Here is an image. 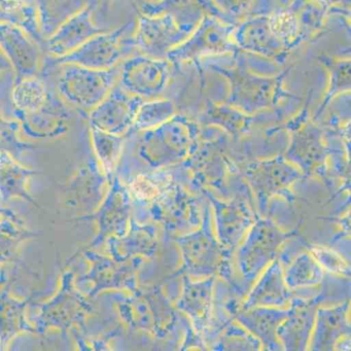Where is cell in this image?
Here are the masks:
<instances>
[{
  "mask_svg": "<svg viewBox=\"0 0 351 351\" xmlns=\"http://www.w3.org/2000/svg\"><path fill=\"white\" fill-rule=\"evenodd\" d=\"M234 62L226 64L209 61L206 66L227 80L229 94L226 104L243 112L254 114L274 108L285 99H297L285 90V80L291 67L274 75H261L252 71L245 53L237 51Z\"/></svg>",
  "mask_w": 351,
  "mask_h": 351,
  "instance_id": "6da1fadb",
  "label": "cell"
},
{
  "mask_svg": "<svg viewBox=\"0 0 351 351\" xmlns=\"http://www.w3.org/2000/svg\"><path fill=\"white\" fill-rule=\"evenodd\" d=\"M104 1H110V0H104Z\"/></svg>",
  "mask_w": 351,
  "mask_h": 351,
  "instance_id": "e575fe53",
  "label": "cell"
},
{
  "mask_svg": "<svg viewBox=\"0 0 351 351\" xmlns=\"http://www.w3.org/2000/svg\"><path fill=\"white\" fill-rule=\"evenodd\" d=\"M128 208V189L123 184L120 176L114 174L110 182V190L97 213L80 219L81 221H97L99 232L88 250H94L110 237H121L124 234Z\"/></svg>",
  "mask_w": 351,
  "mask_h": 351,
  "instance_id": "4fadbf2b",
  "label": "cell"
},
{
  "mask_svg": "<svg viewBox=\"0 0 351 351\" xmlns=\"http://www.w3.org/2000/svg\"><path fill=\"white\" fill-rule=\"evenodd\" d=\"M196 25L178 21L169 13L141 16L132 36L135 49L145 56L165 59L168 53L184 42Z\"/></svg>",
  "mask_w": 351,
  "mask_h": 351,
  "instance_id": "8992f818",
  "label": "cell"
},
{
  "mask_svg": "<svg viewBox=\"0 0 351 351\" xmlns=\"http://www.w3.org/2000/svg\"><path fill=\"white\" fill-rule=\"evenodd\" d=\"M5 217H8V219H14V221H22V219L18 217L17 213H14V211L11 210L10 208H5V207L0 205V219H5Z\"/></svg>",
  "mask_w": 351,
  "mask_h": 351,
  "instance_id": "4dcf8cb0",
  "label": "cell"
},
{
  "mask_svg": "<svg viewBox=\"0 0 351 351\" xmlns=\"http://www.w3.org/2000/svg\"><path fill=\"white\" fill-rule=\"evenodd\" d=\"M158 1H160V0H151V3H158Z\"/></svg>",
  "mask_w": 351,
  "mask_h": 351,
  "instance_id": "836d02e7",
  "label": "cell"
},
{
  "mask_svg": "<svg viewBox=\"0 0 351 351\" xmlns=\"http://www.w3.org/2000/svg\"><path fill=\"white\" fill-rule=\"evenodd\" d=\"M40 172L26 167L11 154L0 152V202L7 204L14 199H22L38 206L28 191V182Z\"/></svg>",
  "mask_w": 351,
  "mask_h": 351,
  "instance_id": "e0dca14e",
  "label": "cell"
},
{
  "mask_svg": "<svg viewBox=\"0 0 351 351\" xmlns=\"http://www.w3.org/2000/svg\"><path fill=\"white\" fill-rule=\"evenodd\" d=\"M0 152H1V151H0Z\"/></svg>",
  "mask_w": 351,
  "mask_h": 351,
  "instance_id": "d590c367",
  "label": "cell"
},
{
  "mask_svg": "<svg viewBox=\"0 0 351 351\" xmlns=\"http://www.w3.org/2000/svg\"><path fill=\"white\" fill-rule=\"evenodd\" d=\"M96 5L97 3L88 5L83 11L67 20L45 40L44 49L51 57L59 58L66 56L94 36L108 32L94 23L93 14Z\"/></svg>",
  "mask_w": 351,
  "mask_h": 351,
  "instance_id": "9a60e30c",
  "label": "cell"
},
{
  "mask_svg": "<svg viewBox=\"0 0 351 351\" xmlns=\"http://www.w3.org/2000/svg\"><path fill=\"white\" fill-rule=\"evenodd\" d=\"M232 38L238 50L262 57L275 64H283L291 55L271 32L268 15L254 16L235 26Z\"/></svg>",
  "mask_w": 351,
  "mask_h": 351,
  "instance_id": "7c38bea8",
  "label": "cell"
},
{
  "mask_svg": "<svg viewBox=\"0 0 351 351\" xmlns=\"http://www.w3.org/2000/svg\"><path fill=\"white\" fill-rule=\"evenodd\" d=\"M38 10L40 32L45 40L50 38L67 20L83 11L95 0H34Z\"/></svg>",
  "mask_w": 351,
  "mask_h": 351,
  "instance_id": "ffe728a7",
  "label": "cell"
},
{
  "mask_svg": "<svg viewBox=\"0 0 351 351\" xmlns=\"http://www.w3.org/2000/svg\"><path fill=\"white\" fill-rule=\"evenodd\" d=\"M38 236L40 234L26 228L23 221L0 219V266L13 260L24 242Z\"/></svg>",
  "mask_w": 351,
  "mask_h": 351,
  "instance_id": "d4e9b609",
  "label": "cell"
},
{
  "mask_svg": "<svg viewBox=\"0 0 351 351\" xmlns=\"http://www.w3.org/2000/svg\"><path fill=\"white\" fill-rule=\"evenodd\" d=\"M20 131L34 141H48L62 136L69 131L73 114L66 104L59 97L56 90L51 91L46 104L29 114L13 112Z\"/></svg>",
  "mask_w": 351,
  "mask_h": 351,
  "instance_id": "30bf717a",
  "label": "cell"
},
{
  "mask_svg": "<svg viewBox=\"0 0 351 351\" xmlns=\"http://www.w3.org/2000/svg\"><path fill=\"white\" fill-rule=\"evenodd\" d=\"M250 117L245 116L243 112L233 108L229 104H215L209 102L206 110V119L209 122L225 125L229 129H238L248 124Z\"/></svg>",
  "mask_w": 351,
  "mask_h": 351,
  "instance_id": "f1b7e54d",
  "label": "cell"
},
{
  "mask_svg": "<svg viewBox=\"0 0 351 351\" xmlns=\"http://www.w3.org/2000/svg\"><path fill=\"white\" fill-rule=\"evenodd\" d=\"M171 63L145 55H134L120 63L118 84L143 100L162 98L171 77Z\"/></svg>",
  "mask_w": 351,
  "mask_h": 351,
  "instance_id": "52a82bcc",
  "label": "cell"
},
{
  "mask_svg": "<svg viewBox=\"0 0 351 351\" xmlns=\"http://www.w3.org/2000/svg\"><path fill=\"white\" fill-rule=\"evenodd\" d=\"M217 9L235 23L237 18L243 17L254 7L256 0H213Z\"/></svg>",
  "mask_w": 351,
  "mask_h": 351,
  "instance_id": "f546056e",
  "label": "cell"
},
{
  "mask_svg": "<svg viewBox=\"0 0 351 351\" xmlns=\"http://www.w3.org/2000/svg\"><path fill=\"white\" fill-rule=\"evenodd\" d=\"M0 283V350L8 348L10 343L21 332H34L36 328L26 317V309L32 297L27 300L16 299L9 289H1Z\"/></svg>",
  "mask_w": 351,
  "mask_h": 351,
  "instance_id": "d6986e66",
  "label": "cell"
},
{
  "mask_svg": "<svg viewBox=\"0 0 351 351\" xmlns=\"http://www.w3.org/2000/svg\"><path fill=\"white\" fill-rule=\"evenodd\" d=\"M133 23H127L114 32H106L92 38L87 43L66 56L53 58L45 62L46 66L62 64H77L94 69H110L120 64L122 59L128 56L135 49L130 40H124Z\"/></svg>",
  "mask_w": 351,
  "mask_h": 351,
  "instance_id": "5b68a950",
  "label": "cell"
},
{
  "mask_svg": "<svg viewBox=\"0 0 351 351\" xmlns=\"http://www.w3.org/2000/svg\"><path fill=\"white\" fill-rule=\"evenodd\" d=\"M0 49L11 63L16 81L36 77L40 73V46L23 30L0 23Z\"/></svg>",
  "mask_w": 351,
  "mask_h": 351,
  "instance_id": "5bb4252c",
  "label": "cell"
},
{
  "mask_svg": "<svg viewBox=\"0 0 351 351\" xmlns=\"http://www.w3.org/2000/svg\"><path fill=\"white\" fill-rule=\"evenodd\" d=\"M90 139L94 155L101 167L102 171L112 180L116 174L117 167L121 159L124 137L122 135L110 134L98 129L89 127Z\"/></svg>",
  "mask_w": 351,
  "mask_h": 351,
  "instance_id": "603a6c76",
  "label": "cell"
},
{
  "mask_svg": "<svg viewBox=\"0 0 351 351\" xmlns=\"http://www.w3.org/2000/svg\"><path fill=\"white\" fill-rule=\"evenodd\" d=\"M176 104L172 100L163 98L145 100L139 108L134 123L127 134L132 133L133 131L147 130L163 124L171 119L176 114Z\"/></svg>",
  "mask_w": 351,
  "mask_h": 351,
  "instance_id": "83f0119b",
  "label": "cell"
},
{
  "mask_svg": "<svg viewBox=\"0 0 351 351\" xmlns=\"http://www.w3.org/2000/svg\"><path fill=\"white\" fill-rule=\"evenodd\" d=\"M51 89L44 80L36 77L17 80L12 89L13 112L29 114L42 108L50 96Z\"/></svg>",
  "mask_w": 351,
  "mask_h": 351,
  "instance_id": "7402d4cb",
  "label": "cell"
},
{
  "mask_svg": "<svg viewBox=\"0 0 351 351\" xmlns=\"http://www.w3.org/2000/svg\"><path fill=\"white\" fill-rule=\"evenodd\" d=\"M274 1L282 8H289L293 3V0H274Z\"/></svg>",
  "mask_w": 351,
  "mask_h": 351,
  "instance_id": "d6a6232c",
  "label": "cell"
},
{
  "mask_svg": "<svg viewBox=\"0 0 351 351\" xmlns=\"http://www.w3.org/2000/svg\"><path fill=\"white\" fill-rule=\"evenodd\" d=\"M62 67L55 89L66 104L81 110H91L98 106L118 83L120 64L110 69H94L77 64Z\"/></svg>",
  "mask_w": 351,
  "mask_h": 351,
  "instance_id": "7a4b0ae2",
  "label": "cell"
},
{
  "mask_svg": "<svg viewBox=\"0 0 351 351\" xmlns=\"http://www.w3.org/2000/svg\"><path fill=\"white\" fill-rule=\"evenodd\" d=\"M235 26L219 18L204 16L193 34L170 51L165 59L171 64L178 65L209 57L235 54L239 51L232 38Z\"/></svg>",
  "mask_w": 351,
  "mask_h": 351,
  "instance_id": "277c9868",
  "label": "cell"
},
{
  "mask_svg": "<svg viewBox=\"0 0 351 351\" xmlns=\"http://www.w3.org/2000/svg\"><path fill=\"white\" fill-rule=\"evenodd\" d=\"M162 13L171 14L178 21L191 25H199L204 16H213L228 23L235 24L217 9L213 0H160L158 3L143 5L145 15Z\"/></svg>",
  "mask_w": 351,
  "mask_h": 351,
  "instance_id": "ac0fdd59",
  "label": "cell"
},
{
  "mask_svg": "<svg viewBox=\"0 0 351 351\" xmlns=\"http://www.w3.org/2000/svg\"><path fill=\"white\" fill-rule=\"evenodd\" d=\"M9 71H13L11 63H10V61L8 60L7 57H5V55L3 54V51L0 49V75Z\"/></svg>",
  "mask_w": 351,
  "mask_h": 351,
  "instance_id": "1f68e13d",
  "label": "cell"
},
{
  "mask_svg": "<svg viewBox=\"0 0 351 351\" xmlns=\"http://www.w3.org/2000/svg\"><path fill=\"white\" fill-rule=\"evenodd\" d=\"M289 8L295 13L306 40L324 28L330 3L328 0H293Z\"/></svg>",
  "mask_w": 351,
  "mask_h": 351,
  "instance_id": "cb8c5ba5",
  "label": "cell"
},
{
  "mask_svg": "<svg viewBox=\"0 0 351 351\" xmlns=\"http://www.w3.org/2000/svg\"><path fill=\"white\" fill-rule=\"evenodd\" d=\"M189 145V127L176 118L163 123L161 128L145 132L139 141L137 152L143 161L157 166L182 157Z\"/></svg>",
  "mask_w": 351,
  "mask_h": 351,
  "instance_id": "9c48e42d",
  "label": "cell"
},
{
  "mask_svg": "<svg viewBox=\"0 0 351 351\" xmlns=\"http://www.w3.org/2000/svg\"><path fill=\"white\" fill-rule=\"evenodd\" d=\"M268 23L275 38L289 52H293L304 42L299 22L289 8L271 13L268 15Z\"/></svg>",
  "mask_w": 351,
  "mask_h": 351,
  "instance_id": "4316f807",
  "label": "cell"
},
{
  "mask_svg": "<svg viewBox=\"0 0 351 351\" xmlns=\"http://www.w3.org/2000/svg\"><path fill=\"white\" fill-rule=\"evenodd\" d=\"M318 61L326 67L330 75L328 91L324 98L319 112H324L328 104L337 96L342 94H349L351 85L350 60L347 59H337L334 57L320 56Z\"/></svg>",
  "mask_w": 351,
  "mask_h": 351,
  "instance_id": "484cf974",
  "label": "cell"
},
{
  "mask_svg": "<svg viewBox=\"0 0 351 351\" xmlns=\"http://www.w3.org/2000/svg\"><path fill=\"white\" fill-rule=\"evenodd\" d=\"M75 280V271H65L58 293L40 306L38 313L34 317L36 334L43 335L50 330L66 332L75 326H86V319L94 308L77 289Z\"/></svg>",
  "mask_w": 351,
  "mask_h": 351,
  "instance_id": "3957f363",
  "label": "cell"
},
{
  "mask_svg": "<svg viewBox=\"0 0 351 351\" xmlns=\"http://www.w3.org/2000/svg\"><path fill=\"white\" fill-rule=\"evenodd\" d=\"M143 98L123 89L118 83L106 98L88 114L89 127L114 135L127 134L134 123Z\"/></svg>",
  "mask_w": 351,
  "mask_h": 351,
  "instance_id": "ba28073f",
  "label": "cell"
},
{
  "mask_svg": "<svg viewBox=\"0 0 351 351\" xmlns=\"http://www.w3.org/2000/svg\"><path fill=\"white\" fill-rule=\"evenodd\" d=\"M90 263V268L85 274L75 279L77 289L86 297L94 298L106 289L128 287L132 280V269L125 266L120 261L98 254L94 250L82 252Z\"/></svg>",
  "mask_w": 351,
  "mask_h": 351,
  "instance_id": "8fae6325",
  "label": "cell"
},
{
  "mask_svg": "<svg viewBox=\"0 0 351 351\" xmlns=\"http://www.w3.org/2000/svg\"><path fill=\"white\" fill-rule=\"evenodd\" d=\"M86 157L85 163L77 169L69 182L67 192L71 194L73 202L75 201V203L92 207L101 201L108 178L102 171L93 149L92 152L89 149Z\"/></svg>",
  "mask_w": 351,
  "mask_h": 351,
  "instance_id": "2e32d148",
  "label": "cell"
},
{
  "mask_svg": "<svg viewBox=\"0 0 351 351\" xmlns=\"http://www.w3.org/2000/svg\"><path fill=\"white\" fill-rule=\"evenodd\" d=\"M0 23L20 28L38 46L44 47L34 0H0Z\"/></svg>",
  "mask_w": 351,
  "mask_h": 351,
  "instance_id": "44dd1931",
  "label": "cell"
}]
</instances>
